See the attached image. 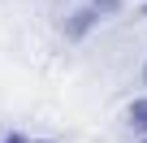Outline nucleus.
Segmentation results:
<instances>
[{
	"instance_id": "f257e3e1",
	"label": "nucleus",
	"mask_w": 147,
	"mask_h": 143,
	"mask_svg": "<svg viewBox=\"0 0 147 143\" xmlns=\"http://www.w3.org/2000/svg\"><path fill=\"white\" fill-rule=\"evenodd\" d=\"M117 5H121V0H91L87 9H78V13L65 22V35H69V39H82V35H87V30H91V26H95L104 13H113Z\"/></svg>"
},
{
	"instance_id": "f03ea898",
	"label": "nucleus",
	"mask_w": 147,
	"mask_h": 143,
	"mask_svg": "<svg viewBox=\"0 0 147 143\" xmlns=\"http://www.w3.org/2000/svg\"><path fill=\"white\" fill-rule=\"evenodd\" d=\"M130 126L134 130H147V100H134L130 104Z\"/></svg>"
},
{
	"instance_id": "7ed1b4c3",
	"label": "nucleus",
	"mask_w": 147,
	"mask_h": 143,
	"mask_svg": "<svg viewBox=\"0 0 147 143\" xmlns=\"http://www.w3.org/2000/svg\"><path fill=\"white\" fill-rule=\"evenodd\" d=\"M5 143H30L26 134H5Z\"/></svg>"
},
{
	"instance_id": "20e7f679",
	"label": "nucleus",
	"mask_w": 147,
	"mask_h": 143,
	"mask_svg": "<svg viewBox=\"0 0 147 143\" xmlns=\"http://www.w3.org/2000/svg\"><path fill=\"white\" fill-rule=\"evenodd\" d=\"M143 83H147V65H143Z\"/></svg>"
}]
</instances>
